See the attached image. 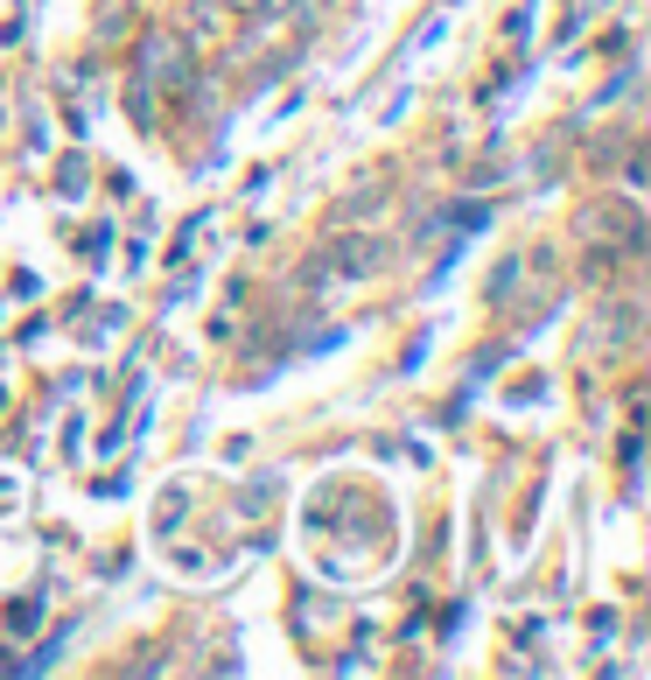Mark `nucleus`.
<instances>
[{
  "mask_svg": "<svg viewBox=\"0 0 651 680\" xmlns=\"http://www.w3.org/2000/svg\"><path fill=\"white\" fill-rule=\"evenodd\" d=\"M365 253H372V245H357V239H343V245H336V260H330V274H365V267H372V260H365Z\"/></svg>",
  "mask_w": 651,
  "mask_h": 680,
  "instance_id": "nucleus-2",
  "label": "nucleus"
},
{
  "mask_svg": "<svg viewBox=\"0 0 651 680\" xmlns=\"http://www.w3.org/2000/svg\"><path fill=\"white\" fill-rule=\"evenodd\" d=\"M141 64L155 70V78H168V85L183 78V56H176V43H168V35H147V56H141Z\"/></svg>",
  "mask_w": 651,
  "mask_h": 680,
  "instance_id": "nucleus-1",
  "label": "nucleus"
}]
</instances>
